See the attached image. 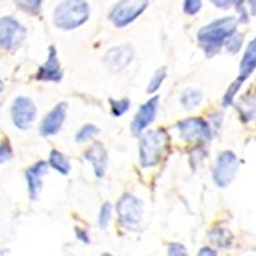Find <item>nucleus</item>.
<instances>
[{
	"instance_id": "f257e3e1",
	"label": "nucleus",
	"mask_w": 256,
	"mask_h": 256,
	"mask_svg": "<svg viewBox=\"0 0 256 256\" xmlns=\"http://www.w3.org/2000/svg\"><path fill=\"white\" fill-rule=\"evenodd\" d=\"M237 20L234 18H224L214 20L208 26L202 28L198 33V39L201 46L208 56L216 54L236 30Z\"/></svg>"
},
{
	"instance_id": "f03ea898",
	"label": "nucleus",
	"mask_w": 256,
	"mask_h": 256,
	"mask_svg": "<svg viewBox=\"0 0 256 256\" xmlns=\"http://www.w3.org/2000/svg\"><path fill=\"white\" fill-rule=\"evenodd\" d=\"M169 136L167 132L160 130H148L140 140V161L144 168L157 165L164 155Z\"/></svg>"
},
{
	"instance_id": "7ed1b4c3",
	"label": "nucleus",
	"mask_w": 256,
	"mask_h": 256,
	"mask_svg": "<svg viewBox=\"0 0 256 256\" xmlns=\"http://www.w3.org/2000/svg\"><path fill=\"white\" fill-rule=\"evenodd\" d=\"M88 18V6L84 0H65L54 10V25L62 30H72Z\"/></svg>"
},
{
	"instance_id": "20e7f679",
	"label": "nucleus",
	"mask_w": 256,
	"mask_h": 256,
	"mask_svg": "<svg viewBox=\"0 0 256 256\" xmlns=\"http://www.w3.org/2000/svg\"><path fill=\"white\" fill-rule=\"evenodd\" d=\"M117 213L121 224L127 228L136 230L142 220V202L130 194H124L117 204Z\"/></svg>"
},
{
	"instance_id": "39448f33",
	"label": "nucleus",
	"mask_w": 256,
	"mask_h": 256,
	"mask_svg": "<svg viewBox=\"0 0 256 256\" xmlns=\"http://www.w3.org/2000/svg\"><path fill=\"white\" fill-rule=\"evenodd\" d=\"M148 0H121L110 14V18L116 27L130 24L146 8Z\"/></svg>"
},
{
	"instance_id": "423d86ee",
	"label": "nucleus",
	"mask_w": 256,
	"mask_h": 256,
	"mask_svg": "<svg viewBox=\"0 0 256 256\" xmlns=\"http://www.w3.org/2000/svg\"><path fill=\"white\" fill-rule=\"evenodd\" d=\"M256 68V38H254L247 48L243 60L241 62V69L240 75L236 79L230 86L228 88L224 98V106L230 104L234 94L238 92L243 82L249 77V75L254 71Z\"/></svg>"
},
{
	"instance_id": "0eeeda50",
	"label": "nucleus",
	"mask_w": 256,
	"mask_h": 256,
	"mask_svg": "<svg viewBox=\"0 0 256 256\" xmlns=\"http://www.w3.org/2000/svg\"><path fill=\"white\" fill-rule=\"evenodd\" d=\"M26 29L12 18H4L0 24V44L8 50L14 52L20 48L26 38Z\"/></svg>"
},
{
	"instance_id": "6e6552de",
	"label": "nucleus",
	"mask_w": 256,
	"mask_h": 256,
	"mask_svg": "<svg viewBox=\"0 0 256 256\" xmlns=\"http://www.w3.org/2000/svg\"><path fill=\"white\" fill-rule=\"evenodd\" d=\"M237 167L238 159L234 153L224 152L220 154L212 172V178L216 184L220 188L228 186L234 178Z\"/></svg>"
},
{
	"instance_id": "1a4fd4ad",
	"label": "nucleus",
	"mask_w": 256,
	"mask_h": 256,
	"mask_svg": "<svg viewBox=\"0 0 256 256\" xmlns=\"http://www.w3.org/2000/svg\"><path fill=\"white\" fill-rule=\"evenodd\" d=\"M37 108L33 100L26 96H18L12 106V119L18 130H26L35 120Z\"/></svg>"
},
{
	"instance_id": "9d476101",
	"label": "nucleus",
	"mask_w": 256,
	"mask_h": 256,
	"mask_svg": "<svg viewBox=\"0 0 256 256\" xmlns=\"http://www.w3.org/2000/svg\"><path fill=\"white\" fill-rule=\"evenodd\" d=\"M180 138L186 142H196L210 138L209 125L202 119L190 118L178 123Z\"/></svg>"
},
{
	"instance_id": "9b49d317",
	"label": "nucleus",
	"mask_w": 256,
	"mask_h": 256,
	"mask_svg": "<svg viewBox=\"0 0 256 256\" xmlns=\"http://www.w3.org/2000/svg\"><path fill=\"white\" fill-rule=\"evenodd\" d=\"M158 106L159 96H156L148 100L146 104H144L140 106L136 115L134 116L130 126L132 132L134 136H140L146 128L154 121L158 110Z\"/></svg>"
},
{
	"instance_id": "f8f14e48",
	"label": "nucleus",
	"mask_w": 256,
	"mask_h": 256,
	"mask_svg": "<svg viewBox=\"0 0 256 256\" xmlns=\"http://www.w3.org/2000/svg\"><path fill=\"white\" fill-rule=\"evenodd\" d=\"M134 52L130 46H116L106 52L104 62L110 71L118 73L130 65V62L134 58Z\"/></svg>"
},
{
	"instance_id": "ddd939ff",
	"label": "nucleus",
	"mask_w": 256,
	"mask_h": 256,
	"mask_svg": "<svg viewBox=\"0 0 256 256\" xmlns=\"http://www.w3.org/2000/svg\"><path fill=\"white\" fill-rule=\"evenodd\" d=\"M68 110V104L62 102L46 115L40 125V134L44 138L56 134L65 121Z\"/></svg>"
},
{
	"instance_id": "4468645a",
	"label": "nucleus",
	"mask_w": 256,
	"mask_h": 256,
	"mask_svg": "<svg viewBox=\"0 0 256 256\" xmlns=\"http://www.w3.org/2000/svg\"><path fill=\"white\" fill-rule=\"evenodd\" d=\"M62 78V72L60 70V62L56 56V50L54 46H50L48 50V60L39 68L36 75L38 81H52L60 82Z\"/></svg>"
},
{
	"instance_id": "2eb2a0df",
	"label": "nucleus",
	"mask_w": 256,
	"mask_h": 256,
	"mask_svg": "<svg viewBox=\"0 0 256 256\" xmlns=\"http://www.w3.org/2000/svg\"><path fill=\"white\" fill-rule=\"evenodd\" d=\"M84 158L92 165L96 176L102 178L106 174V162H108V155L104 144L100 142H94L84 153Z\"/></svg>"
},
{
	"instance_id": "dca6fc26",
	"label": "nucleus",
	"mask_w": 256,
	"mask_h": 256,
	"mask_svg": "<svg viewBox=\"0 0 256 256\" xmlns=\"http://www.w3.org/2000/svg\"><path fill=\"white\" fill-rule=\"evenodd\" d=\"M48 172V164L46 161H40L27 169L26 180L28 182V190L30 199L35 201L38 199L42 188L41 176Z\"/></svg>"
},
{
	"instance_id": "f3484780",
	"label": "nucleus",
	"mask_w": 256,
	"mask_h": 256,
	"mask_svg": "<svg viewBox=\"0 0 256 256\" xmlns=\"http://www.w3.org/2000/svg\"><path fill=\"white\" fill-rule=\"evenodd\" d=\"M50 165L62 176L68 174L71 170V165L67 158L58 150H52L50 154Z\"/></svg>"
},
{
	"instance_id": "a211bd4d",
	"label": "nucleus",
	"mask_w": 256,
	"mask_h": 256,
	"mask_svg": "<svg viewBox=\"0 0 256 256\" xmlns=\"http://www.w3.org/2000/svg\"><path fill=\"white\" fill-rule=\"evenodd\" d=\"M202 100V94L199 90L188 88L180 96V102L186 110H194Z\"/></svg>"
},
{
	"instance_id": "6ab92c4d",
	"label": "nucleus",
	"mask_w": 256,
	"mask_h": 256,
	"mask_svg": "<svg viewBox=\"0 0 256 256\" xmlns=\"http://www.w3.org/2000/svg\"><path fill=\"white\" fill-rule=\"evenodd\" d=\"M238 108L245 121L256 119V98H246L241 100Z\"/></svg>"
},
{
	"instance_id": "aec40b11",
	"label": "nucleus",
	"mask_w": 256,
	"mask_h": 256,
	"mask_svg": "<svg viewBox=\"0 0 256 256\" xmlns=\"http://www.w3.org/2000/svg\"><path fill=\"white\" fill-rule=\"evenodd\" d=\"M166 75H167V68L166 67L159 68L155 72L153 77L151 78V81H150V83H148V88H146V92L150 94L156 92L160 88L161 84L163 83L164 79L166 78Z\"/></svg>"
},
{
	"instance_id": "412c9836",
	"label": "nucleus",
	"mask_w": 256,
	"mask_h": 256,
	"mask_svg": "<svg viewBox=\"0 0 256 256\" xmlns=\"http://www.w3.org/2000/svg\"><path fill=\"white\" fill-rule=\"evenodd\" d=\"M98 132H100L98 128L96 126H94V124H86V125H84L79 130V132L76 134L75 140L79 144L85 142L88 140H90L92 136H96V134H98Z\"/></svg>"
},
{
	"instance_id": "4be33fe9",
	"label": "nucleus",
	"mask_w": 256,
	"mask_h": 256,
	"mask_svg": "<svg viewBox=\"0 0 256 256\" xmlns=\"http://www.w3.org/2000/svg\"><path fill=\"white\" fill-rule=\"evenodd\" d=\"M111 104V111L112 114L116 117L122 116L126 111L130 109V100L127 98H122L120 100H110Z\"/></svg>"
},
{
	"instance_id": "5701e85b",
	"label": "nucleus",
	"mask_w": 256,
	"mask_h": 256,
	"mask_svg": "<svg viewBox=\"0 0 256 256\" xmlns=\"http://www.w3.org/2000/svg\"><path fill=\"white\" fill-rule=\"evenodd\" d=\"M112 216V205L109 202H106L102 208L98 216V226L102 230H106L109 224Z\"/></svg>"
},
{
	"instance_id": "b1692460",
	"label": "nucleus",
	"mask_w": 256,
	"mask_h": 256,
	"mask_svg": "<svg viewBox=\"0 0 256 256\" xmlns=\"http://www.w3.org/2000/svg\"><path fill=\"white\" fill-rule=\"evenodd\" d=\"M16 2L25 12L30 14H37L41 0H16Z\"/></svg>"
},
{
	"instance_id": "393cba45",
	"label": "nucleus",
	"mask_w": 256,
	"mask_h": 256,
	"mask_svg": "<svg viewBox=\"0 0 256 256\" xmlns=\"http://www.w3.org/2000/svg\"><path fill=\"white\" fill-rule=\"evenodd\" d=\"M226 230H214L210 232V239L211 242L214 243L216 245L224 247L226 244L230 243V241H228V237L226 234Z\"/></svg>"
},
{
	"instance_id": "a878e982",
	"label": "nucleus",
	"mask_w": 256,
	"mask_h": 256,
	"mask_svg": "<svg viewBox=\"0 0 256 256\" xmlns=\"http://www.w3.org/2000/svg\"><path fill=\"white\" fill-rule=\"evenodd\" d=\"M242 42H243V38L240 34H236V35L232 34L226 42V48L230 52H234V54L240 50Z\"/></svg>"
},
{
	"instance_id": "bb28decb",
	"label": "nucleus",
	"mask_w": 256,
	"mask_h": 256,
	"mask_svg": "<svg viewBox=\"0 0 256 256\" xmlns=\"http://www.w3.org/2000/svg\"><path fill=\"white\" fill-rule=\"evenodd\" d=\"M201 8V0H184V10L188 14H195Z\"/></svg>"
},
{
	"instance_id": "cd10ccee",
	"label": "nucleus",
	"mask_w": 256,
	"mask_h": 256,
	"mask_svg": "<svg viewBox=\"0 0 256 256\" xmlns=\"http://www.w3.org/2000/svg\"><path fill=\"white\" fill-rule=\"evenodd\" d=\"M12 157V150L10 148V144L8 140H4L0 146V160L2 163H4L8 161Z\"/></svg>"
},
{
	"instance_id": "c85d7f7f",
	"label": "nucleus",
	"mask_w": 256,
	"mask_h": 256,
	"mask_svg": "<svg viewBox=\"0 0 256 256\" xmlns=\"http://www.w3.org/2000/svg\"><path fill=\"white\" fill-rule=\"evenodd\" d=\"M168 255L170 256H184L188 255L186 249L182 244L172 243L168 247Z\"/></svg>"
},
{
	"instance_id": "c756f323",
	"label": "nucleus",
	"mask_w": 256,
	"mask_h": 256,
	"mask_svg": "<svg viewBox=\"0 0 256 256\" xmlns=\"http://www.w3.org/2000/svg\"><path fill=\"white\" fill-rule=\"evenodd\" d=\"M75 234H76V237L78 240H80L81 242H83L84 244H90V240L88 232H85L84 230H81L79 228H75Z\"/></svg>"
},
{
	"instance_id": "7c9ffc66",
	"label": "nucleus",
	"mask_w": 256,
	"mask_h": 256,
	"mask_svg": "<svg viewBox=\"0 0 256 256\" xmlns=\"http://www.w3.org/2000/svg\"><path fill=\"white\" fill-rule=\"evenodd\" d=\"M248 6L250 10V14L252 16L256 14V0H240L239 6Z\"/></svg>"
},
{
	"instance_id": "2f4dec72",
	"label": "nucleus",
	"mask_w": 256,
	"mask_h": 256,
	"mask_svg": "<svg viewBox=\"0 0 256 256\" xmlns=\"http://www.w3.org/2000/svg\"><path fill=\"white\" fill-rule=\"evenodd\" d=\"M213 4L220 8H228L234 2V0H211Z\"/></svg>"
},
{
	"instance_id": "473e14b6",
	"label": "nucleus",
	"mask_w": 256,
	"mask_h": 256,
	"mask_svg": "<svg viewBox=\"0 0 256 256\" xmlns=\"http://www.w3.org/2000/svg\"><path fill=\"white\" fill-rule=\"evenodd\" d=\"M199 255H216V251H213L212 249L208 248V247H204L200 250Z\"/></svg>"
}]
</instances>
